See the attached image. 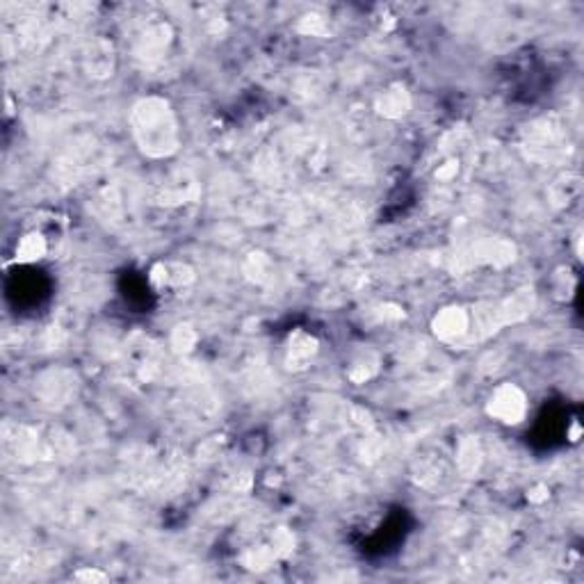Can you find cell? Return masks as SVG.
Listing matches in <instances>:
<instances>
[{"label": "cell", "mask_w": 584, "mask_h": 584, "mask_svg": "<svg viewBox=\"0 0 584 584\" xmlns=\"http://www.w3.org/2000/svg\"><path fill=\"white\" fill-rule=\"evenodd\" d=\"M135 140L144 153L153 157L169 155L178 148V126L172 107L162 98H144L131 114Z\"/></svg>", "instance_id": "obj_1"}, {"label": "cell", "mask_w": 584, "mask_h": 584, "mask_svg": "<svg viewBox=\"0 0 584 584\" xmlns=\"http://www.w3.org/2000/svg\"><path fill=\"white\" fill-rule=\"evenodd\" d=\"M528 411V400L518 386L513 383H504L500 388H496V393L491 395L489 400V415H493L500 422L507 424H516L523 420V415Z\"/></svg>", "instance_id": "obj_2"}, {"label": "cell", "mask_w": 584, "mask_h": 584, "mask_svg": "<svg viewBox=\"0 0 584 584\" xmlns=\"http://www.w3.org/2000/svg\"><path fill=\"white\" fill-rule=\"evenodd\" d=\"M468 326H470L468 313L452 306V309H445L436 315V320H434V333L443 340H457L468 333Z\"/></svg>", "instance_id": "obj_3"}, {"label": "cell", "mask_w": 584, "mask_h": 584, "mask_svg": "<svg viewBox=\"0 0 584 584\" xmlns=\"http://www.w3.org/2000/svg\"><path fill=\"white\" fill-rule=\"evenodd\" d=\"M377 107L383 117L398 119L409 110V96L404 89H388V92H383V96L379 98Z\"/></svg>", "instance_id": "obj_4"}, {"label": "cell", "mask_w": 584, "mask_h": 584, "mask_svg": "<svg viewBox=\"0 0 584 584\" xmlns=\"http://www.w3.org/2000/svg\"><path fill=\"white\" fill-rule=\"evenodd\" d=\"M44 254H46V240L39 233H30L23 237L21 244H18L16 258L21 263H32V261L44 258Z\"/></svg>", "instance_id": "obj_5"}, {"label": "cell", "mask_w": 584, "mask_h": 584, "mask_svg": "<svg viewBox=\"0 0 584 584\" xmlns=\"http://www.w3.org/2000/svg\"><path fill=\"white\" fill-rule=\"evenodd\" d=\"M276 557L279 555L274 552V548H256L244 555V566L254 571H263V568H270Z\"/></svg>", "instance_id": "obj_6"}, {"label": "cell", "mask_w": 584, "mask_h": 584, "mask_svg": "<svg viewBox=\"0 0 584 584\" xmlns=\"http://www.w3.org/2000/svg\"><path fill=\"white\" fill-rule=\"evenodd\" d=\"M313 352H315V340L304 333L297 335V340H292V345H290L292 361H309Z\"/></svg>", "instance_id": "obj_7"}, {"label": "cell", "mask_w": 584, "mask_h": 584, "mask_svg": "<svg viewBox=\"0 0 584 584\" xmlns=\"http://www.w3.org/2000/svg\"><path fill=\"white\" fill-rule=\"evenodd\" d=\"M172 342L178 352H190L196 342V333L192 331V326H176V331L172 335Z\"/></svg>", "instance_id": "obj_8"}, {"label": "cell", "mask_w": 584, "mask_h": 584, "mask_svg": "<svg viewBox=\"0 0 584 584\" xmlns=\"http://www.w3.org/2000/svg\"><path fill=\"white\" fill-rule=\"evenodd\" d=\"M292 546H294V539H292V534L288 530H279L274 534V552L279 557L283 555H290L292 552Z\"/></svg>", "instance_id": "obj_9"}, {"label": "cell", "mask_w": 584, "mask_h": 584, "mask_svg": "<svg viewBox=\"0 0 584 584\" xmlns=\"http://www.w3.org/2000/svg\"><path fill=\"white\" fill-rule=\"evenodd\" d=\"M76 578H78V580H96V582H103V580H105L103 573H98V571H81Z\"/></svg>", "instance_id": "obj_10"}]
</instances>
